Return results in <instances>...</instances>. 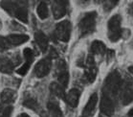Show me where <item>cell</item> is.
Listing matches in <instances>:
<instances>
[{
  "label": "cell",
  "mask_w": 133,
  "mask_h": 117,
  "mask_svg": "<svg viewBox=\"0 0 133 117\" xmlns=\"http://www.w3.org/2000/svg\"><path fill=\"white\" fill-rule=\"evenodd\" d=\"M128 117H133V108H131V109L128 111Z\"/></svg>",
  "instance_id": "f1b7e54d"
},
{
  "label": "cell",
  "mask_w": 133,
  "mask_h": 117,
  "mask_svg": "<svg viewBox=\"0 0 133 117\" xmlns=\"http://www.w3.org/2000/svg\"><path fill=\"white\" fill-rule=\"evenodd\" d=\"M30 65H31V63L26 61L21 67H19V68L16 70V72H17L18 74H20V75H23V76L26 75L27 72L29 71V69H30Z\"/></svg>",
  "instance_id": "603a6c76"
},
{
  "label": "cell",
  "mask_w": 133,
  "mask_h": 117,
  "mask_svg": "<svg viewBox=\"0 0 133 117\" xmlns=\"http://www.w3.org/2000/svg\"><path fill=\"white\" fill-rule=\"evenodd\" d=\"M91 52L96 55H103L105 53L106 48L104 43L100 40H95L91 44Z\"/></svg>",
  "instance_id": "d6986e66"
},
{
  "label": "cell",
  "mask_w": 133,
  "mask_h": 117,
  "mask_svg": "<svg viewBox=\"0 0 133 117\" xmlns=\"http://www.w3.org/2000/svg\"><path fill=\"white\" fill-rule=\"evenodd\" d=\"M10 43L8 41V39L7 38H4V36H0V47L3 49H7L10 47Z\"/></svg>",
  "instance_id": "cb8c5ba5"
},
{
  "label": "cell",
  "mask_w": 133,
  "mask_h": 117,
  "mask_svg": "<svg viewBox=\"0 0 133 117\" xmlns=\"http://www.w3.org/2000/svg\"><path fill=\"white\" fill-rule=\"evenodd\" d=\"M12 112V107H7L3 109L2 111V117H11Z\"/></svg>",
  "instance_id": "d4e9b609"
},
{
  "label": "cell",
  "mask_w": 133,
  "mask_h": 117,
  "mask_svg": "<svg viewBox=\"0 0 133 117\" xmlns=\"http://www.w3.org/2000/svg\"><path fill=\"white\" fill-rule=\"evenodd\" d=\"M8 41L12 45H20L24 42L28 41L29 36L27 35H19V34H15V35H10L8 38Z\"/></svg>",
  "instance_id": "9a60e30c"
},
{
  "label": "cell",
  "mask_w": 133,
  "mask_h": 117,
  "mask_svg": "<svg viewBox=\"0 0 133 117\" xmlns=\"http://www.w3.org/2000/svg\"><path fill=\"white\" fill-rule=\"evenodd\" d=\"M122 77L118 71H113V72L109 73L104 81L102 97L115 101L116 96L118 95L119 91H120Z\"/></svg>",
  "instance_id": "6da1fadb"
},
{
  "label": "cell",
  "mask_w": 133,
  "mask_h": 117,
  "mask_svg": "<svg viewBox=\"0 0 133 117\" xmlns=\"http://www.w3.org/2000/svg\"><path fill=\"white\" fill-rule=\"evenodd\" d=\"M16 96H17V94H16L15 90L6 88L0 94V99H1V102L3 103V104L9 105V104H12V103L15 102Z\"/></svg>",
  "instance_id": "8fae6325"
},
{
  "label": "cell",
  "mask_w": 133,
  "mask_h": 117,
  "mask_svg": "<svg viewBox=\"0 0 133 117\" xmlns=\"http://www.w3.org/2000/svg\"><path fill=\"white\" fill-rule=\"evenodd\" d=\"M14 63L8 58H1L0 59V71L6 74H11L14 71Z\"/></svg>",
  "instance_id": "2e32d148"
},
{
  "label": "cell",
  "mask_w": 133,
  "mask_h": 117,
  "mask_svg": "<svg viewBox=\"0 0 133 117\" xmlns=\"http://www.w3.org/2000/svg\"><path fill=\"white\" fill-rule=\"evenodd\" d=\"M18 117H30V116H29L28 114H26V113H21Z\"/></svg>",
  "instance_id": "f546056e"
},
{
  "label": "cell",
  "mask_w": 133,
  "mask_h": 117,
  "mask_svg": "<svg viewBox=\"0 0 133 117\" xmlns=\"http://www.w3.org/2000/svg\"><path fill=\"white\" fill-rule=\"evenodd\" d=\"M114 57V52L112 51V50H110V51L107 52V60H110L112 59V58Z\"/></svg>",
  "instance_id": "4316f807"
},
{
  "label": "cell",
  "mask_w": 133,
  "mask_h": 117,
  "mask_svg": "<svg viewBox=\"0 0 133 117\" xmlns=\"http://www.w3.org/2000/svg\"><path fill=\"white\" fill-rule=\"evenodd\" d=\"M122 18L120 15H113L107 22L108 29V38L112 42L118 41L122 36Z\"/></svg>",
  "instance_id": "3957f363"
},
{
  "label": "cell",
  "mask_w": 133,
  "mask_h": 117,
  "mask_svg": "<svg viewBox=\"0 0 133 117\" xmlns=\"http://www.w3.org/2000/svg\"><path fill=\"white\" fill-rule=\"evenodd\" d=\"M96 19H97V13L96 12L87 13L82 16L79 23L81 36H84L93 33L96 29Z\"/></svg>",
  "instance_id": "7a4b0ae2"
},
{
  "label": "cell",
  "mask_w": 133,
  "mask_h": 117,
  "mask_svg": "<svg viewBox=\"0 0 133 117\" xmlns=\"http://www.w3.org/2000/svg\"><path fill=\"white\" fill-rule=\"evenodd\" d=\"M100 117H103V116H101V115H100Z\"/></svg>",
  "instance_id": "d590c367"
},
{
  "label": "cell",
  "mask_w": 133,
  "mask_h": 117,
  "mask_svg": "<svg viewBox=\"0 0 133 117\" xmlns=\"http://www.w3.org/2000/svg\"><path fill=\"white\" fill-rule=\"evenodd\" d=\"M120 0H110V2L112 3V5H117L119 3Z\"/></svg>",
  "instance_id": "83f0119b"
},
{
  "label": "cell",
  "mask_w": 133,
  "mask_h": 117,
  "mask_svg": "<svg viewBox=\"0 0 133 117\" xmlns=\"http://www.w3.org/2000/svg\"><path fill=\"white\" fill-rule=\"evenodd\" d=\"M83 1H88V0H83Z\"/></svg>",
  "instance_id": "836d02e7"
},
{
  "label": "cell",
  "mask_w": 133,
  "mask_h": 117,
  "mask_svg": "<svg viewBox=\"0 0 133 117\" xmlns=\"http://www.w3.org/2000/svg\"><path fill=\"white\" fill-rule=\"evenodd\" d=\"M128 70H129V72L131 73V74H133V65L129 66V67H128Z\"/></svg>",
  "instance_id": "4dcf8cb0"
},
{
  "label": "cell",
  "mask_w": 133,
  "mask_h": 117,
  "mask_svg": "<svg viewBox=\"0 0 133 117\" xmlns=\"http://www.w3.org/2000/svg\"><path fill=\"white\" fill-rule=\"evenodd\" d=\"M53 15H54L55 19H59V18L63 17L67 12V6L61 3H53Z\"/></svg>",
  "instance_id": "5bb4252c"
},
{
  "label": "cell",
  "mask_w": 133,
  "mask_h": 117,
  "mask_svg": "<svg viewBox=\"0 0 133 117\" xmlns=\"http://www.w3.org/2000/svg\"><path fill=\"white\" fill-rule=\"evenodd\" d=\"M47 108H48L47 112L50 117H63L62 110L56 101H50L47 105Z\"/></svg>",
  "instance_id": "4fadbf2b"
},
{
  "label": "cell",
  "mask_w": 133,
  "mask_h": 117,
  "mask_svg": "<svg viewBox=\"0 0 133 117\" xmlns=\"http://www.w3.org/2000/svg\"><path fill=\"white\" fill-rule=\"evenodd\" d=\"M23 55H24V58L27 63H32L34 60V53L32 51V49L30 48H25L23 50Z\"/></svg>",
  "instance_id": "7402d4cb"
},
{
  "label": "cell",
  "mask_w": 133,
  "mask_h": 117,
  "mask_svg": "<svg viewBox=\"0 0 133 117\" xmlns=\"http://www.w3.org/2000/svg\"><path fill=\"white\" fill-rule=\"evenodd\" d=\"M81 117H85V116H83V115H82V116H81Z\"/></svg>",
  "instance_id": "d6a6232c"
},
{
  "label": "cell",
  "mask_w": 133,
  "mask_h": 117,
  "mask_svg": "<svg viewBox=\"0 0 133 117\" xmlns=\"http://www.w3.org/2000/svg\"><path fill=\"white\" fill-rule=\"evenodd\" d=\"M2 27V22H1V21H0V28Z\"/></svg>",
  "instance_id": "1f68e13d"
},
{
  "label": "cell",
  "mask_w": 133,
  "mask_h": 117,
  "mask_svg": "<svg viewBox=\"0 0 133 117\" xmlns=\"http://www.w3.org/2000/svg\"><path fill=\"white\" fill-rule=\"evenodd\" d=\"M35 39H36V42L37 46L39 47V49L43 53H45L48 49V39L47 36H45V34L42 33V32H36L35 34Z\"/></svg>",
  "instance_id": "7c38bea8"
},
{
  "label": "cell",
  "mask_w": 133,
  "mask_h": 117,
  "mask_svg": "<svg viewBox=\"0 0 133 117\" xmlns=\"http://www.w3.org/2000/svg\"><path fill=\"white\" fill-rule=\"evenodd\" d=\"M79 96H81V91L78 88H72L67 94H65L64 99L70 107L76 108L79 104Z\"/></svg>",
  "instance_id": "30bf717a"
},
{
  "label": "cell",
  "mask_w": 133,
  "mask_h": 117,
  "mask_svg": "<svg viewBox=\"0 0 133 117\" xmlns=\"http://www.w3.org/2000/svg\"><path fill=\"white\" fill-rule=\"evenodd\" d=\"M58 81L63 87H66L69 83V73L64 60H61L58 65Z\"/></svg>",
  "instance_id": "ba28073f"
},
{
  "label": "cell",
  "mask_w": 133,
  "mask_h": 117,
  "mask_svg": "<svg viewBox=\"0 0 133 117\" xmlns=\"http://www.w3.org/2000/svg\"><path fill=\"white\" fill-rule=\"evenodd\" d=\"M50 90H51V92L54 94L55 96L58 97V98H61V99H64V98H65L64 87H62L61 84L52 83V84H50Z\"/></svg>",
  "instance_id": "e0dca14e"
},
{
  "label": "cell",
  "mask_w": 133,
  "mask_h": 117,
  "mask_svg": "<svg viewBox=\"0 0 133 117\" xmlns=\"http://www.w3.org/2000/svg\"><path fill=\"white\" fill-rule=\"evenodd\" d=\"M120 98L124 106L129 105L133 102V81L131 79L127 78L124 81H122L120 87Z\"/></svg>",
  "instance_id": "277c9868"
},
{
  "label": "cell",
  "mask_w": 133,
  "mask_h": 117,
  "mask_svg": "<svg viewBox=\"0 0 133 117\" xmlns=\"http://www.w3.org/2000/svg\"><path fill=\"white\" fill-rule=\"evenodd\" d=\"M98 103V94L97 93H93L88 100L87 104L85 106V108L82 110V115L85 117H92L94 114V110L96 108Z\"/></svg>",
  "instance_id": "9c48e42d"
},
{
  "label": "cell",
  "mask_w": 133,
  "mask_h": 117,
  "mask_svg": "<svg viewBox=\"0 0 133 117\" xmlns=\"http://www.w3.org/2000/svg\"><path fill=\"white\" fill-rule=\"evenodd\" d=\"M36 13H37V15L40 19H46L48 17V7H47L46 3L40 2L39 5L37 6Z\"/></svg>",
  "instance_id": "ffe728a7"
},
{
  "label": "cell",
  "mask_w": 133,
  "mask_h": 117,
  "mask_svg": "<svg viewBox=\"0 0 133 117\" xmlns=\"http://www.w3.org/2000/svg\"><path fill=\"white\" fill-rule=\"evenodd\" d=\"M23 105L26 107V108H30V109H33V110H36L37 108H38V104L36 100L33 99V98H30V99H26L23 102Z\"/></svg>",
  "instance_id": "44dd1931"
},
{
  "label": "cell",
  "mask_w": 133,
  "mask_h": 117,
  "mask_svg": "<svg viewBox=\"0 0 133 117\" xmlns=\"http://www.w3.org/2000/svg\"><path fill=\"white\" fill-rule=\"evenodd\" d=\"M71 30L72 25L68 20H63L59 22L56 27V36L59 40L63 42H67L71 36Z\"/></svg>",
  "instance_id": "5b68a950"
},
{
  "label": "cell",
  "mask_w": 133,
  "mask_h": 117,
  "mask_svg": "<svg viewBox=\"0 0 133 117\" xmlns=\"http://www.w3.org/2000/svg\"><path fill=\"white\" fill-rule=\"evenodd\" d=\"M52 67V60L50 58H46L39 60L35 66L34 73L37 78H43L46 75H48Z\"/></svg>",
  "instance_id": "8992f818"
},
{
  "label": "cell",
  "mask_w": 133,
  "mask_h": 117,
  "mask_svg": "<svg viewBox=\"0 0 133 117\" xmlns=\"http://www.w3.org/2000/svg\"><path fill=\"white\" fill-rule=\"evenodd\" d=\"M58 57V54H57V51L56 50H54V48L51 49V52H50V59L51 58H57Z\"/></svg>",
  "instance_id": "484cf974"
},
{
  "label": "cell",
  "mask_w": 133,
  "mask_h": 117,
  "mask_svg": "<svg viewBox=\"0 0 133 117\" xmlns=\"http://www.w3.org/2000/svg\"><path fill=\"white\" fill-rule=\"evenodd\" d=\"M86 65H87V68H86L83 78L87 84H92L97 77V67H96L94 58L92 55L88 56L87 60H86Z\"/></svg>",
  "instance_id": "52a82bcc"
},
{
  "label": "cell",
  "mask_w": 133,
  "mask_h": 117,
  "mask_svg": "<svg viewBox=\"0 0 133 117\" xmlns=\"http://www.w3.org/2000/svg\"><path fill=\"white\" fill-rule=\"evenodd\" d=\"M0 6L2 7V9L5 10L9 15L14 16V14L16 9V2L12 0H2L0 2Z\"/></svg>",
  "instance_id": "ac0fdd59"
},
{
  "label": "cell",
  "mask_w": 133,
  "mask_h": 117,
  "mask_svg": "<svg viewBox=\"0 0 133 117\" xmlns=\"http://www.w3.org/2000/svg\"><path fill=\"white\" fill-rule=\"evenodd\" d=\"M132 14H133V8H132Z\"/></svg>",
  "instance_id": "e575fe53"
}]
</instances>
